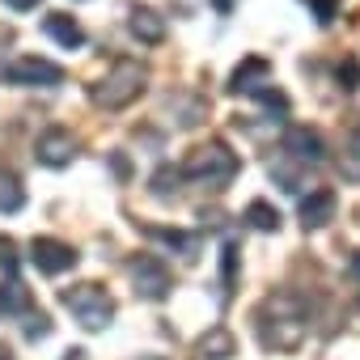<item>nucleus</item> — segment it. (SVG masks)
<instances>
[{
	"mask_svg": "<svg viewBox=\"0 0 360 360\" xmlns=\"http://www.w3.org/2000/svg\"><path fill=\"white\" fill-rule=\"evenodd\" d=\"M255 330H259V343L267 352H292L301 347L309 322H305V305L297 292H271L263 297L259 314H255Z\"/></svg>",
	"mask_w": 360,
	"mask_h": 360,
	"instance_id": "1",
	"label": "nucleus"
},
{
	"mask_svg": "<svg viewBox=\"0 0 360 360\" xmlns=\"http://www.w3.org/2000/svg\"><path fill=\"white\" fill-rule=\"evenodd\" d=\"M144 81H148V72H144V64L140 60H115L110 68H106V77L89 89V98L102 106V110H123V106H131L136 98H140V89H144Z\"/></svg>",
	"mask_w": 360,
	"mask_h": 360,
	"instance_id": "2",
	"label": "nucleus"
},
{
	"mask_svg": "<svg viewBox=\"0 0 360 360\" xmlns=\"http://www.w3.org/2000/svg\"><path fill=\"white\" fill-rule=\"evenodd\" d=\"M238 174V153L225 144V140H208L200 144L187 161H183V178L187 183H200V187H229Z\"/></svg>",
	"mask_w": 360,
	"mask_h": 360,
	"instance_id": "3",
	"label": "nucleus"
},
{
	"mask_svg": "<svg viewBox=\"0 0 360 360\" xmlns=\"http://www.w3.org/2000/svg\"><path fill=\"white\" fill-rule=\"evenodd\" d=\"M60 301H64V309H72V318L85 330H106L115 318V301L102 284H72L60 292Z\"/></svg>",
	"mask_w": 360,
	"mask_h": 360,
	"instance_id": "4",
	"label": "nucleus"
},
{
	"mask_svg": "<svg viewBox=\"0 0 360 360\" xmlns=\"http://www.w3.org/2000/svg\"><path fill=\"white\" fill-rule=\"evenodd\" d=\"M127 276H131V284H136V292L144 297V301H161V297H169V267L157 259V255H136L131 263H127Z\"/></svg>",
	"mask_w": 360,
	"mask_h": 360,
	"instance_id": "5",
	"label": "nucleus"
},
{
	"mask_svg": "<svg viewBox=\"0 0 360 360\" xmlns=\"http://www.w3.org/2000/svg\"><path fill=\"white\" fill-rule=\"evenodd\" d=\"M77 246H68V242H60V238H34L30 242V263L43 271V276H64V271H72L77 267Z\"/></svg>",
	"mask_w": 360,
	"mask_h": 360,
	"instance_id": "6",
	"label": "nucleus"
},
{
	"mask_svg": "<svg viewBox=\"0 0 360 360\" xmlns=\"http://www.w3.org/2000/svg\"><path fill=\"white\" fill-rule=\"evenodd\" d=\"M5 81L9 85H60L64 68L43 56H18L13 64H5Z\"/></svg>",
	"mask_w": 360,
	"mask_h": 360,
	"instance_id": "7",
	"label": "nucleus"
},
{
	"mask_svg": "<svg viewBox=\"0 0 360 360\" xmlns=\"http://www.w3.org/2000/svg\"><path fill=\"white\" fill-rule=\"evenodd\" d=\"M34 157L43 165H51V169H60V165H68L77 157V136L68 127H47L39 136V144H34Z\"/></svg>",
	"mask_w": 360,
	"mask_h": 360,
	"instance_id": "8",
	"label": "nucleus"
},
{
	"mask_svg": "<svg viewBox=\"0 0 360 360\" xmlns=\"http://www.w3.org/2000/svg\"><path fill=\"white\" fill-rule=\"evenodd\" d=\"M284 153L305 161V165H322L326 161V144H322V136L314 127H288L284 131Z\"/></svg>",
	"mask_w": 360,
	"mask_h": 360,
	"instance_id": "9",
	"label": "nucleus"
},
{
	"mask_svg": "<svg viewBox=\"0 0 360 360\" xmlns=\"http://www.w3.org/2000/svg\"><path fill=\"white\" fill-rule=\"evenodd\" d=\"M335 208H339L335 191L330 187H314L309 195H301V225L305 229H322V225L335 221Z\"/></svg>",
	"mask_w": 360,
	"mask_h": 360,
	"instance_id": "10",
	"label": "nucleus"
},
{
	"mask_svg": "<svg viewBox=\"0 0 360 360\" xmlns=\"http://www.w3.org/2000/svg\"><path fill=\"white\" fill-rule=\"evenodd\" d=\"M267 77H271V64H267V60H259V56H250V60L229 77V89H233V94H259V89H267V85H271Z\"/></svg>",
	"mask_w": 360,
	"mask_h": 360,
	"instance_id": "11",
	"label": "nucleus"
},
{
	"mask_svg": "<svg viewBox=\"0 0 360 360\" xmlns=\"http://www.w3.org/2000/svg\"><path fill=\"white\" fill-rule=\"evenodd\" d=\"M43 34L47 39H56L60 47H85V30H81V22L77 18H68V13H47L43 18Z\"/></svg>",
	"mask_w": 360,
	"mask_h": 360,
	"instance_id": "12",
	"label": "nucleus"
},
{
	"mask_svg": "<svg viewBox=\"0 0 360 360\" xmlns=\"http://www.w3.org/2000/svg\"><path fill=\"white\" fill-rule=\"evenodd\" d=\"M144 233H148L153 242H165L169 250H178L183 259H195V246H200V238H195V233H187V229H161V225H144Z\"/></svg>",
	"mask_w": 360,
	"mask_h": 360,
	"instance_id": "13",
	"label": "nucleus"
},
{
	"mask_svg": "<svg viewBox=\"0 0 360 360\" xmlns=\"http://www.w3.org/2000/svg\"><path fill=\"white\" fill-rule=\"evenodd\" d=\"M127 26H131V34H136L140 43H148V47H157V43L165 39V22H161L153 9H136Z\"/></svg>",
	"mask_w": 360,
	"mask_h": 360,
	"instance_id": "14",
	"label": "nucleus"
},
{
	"mask_svg": "<svg viewBox=\"0 0 360 360\" xmlns=\"http://www.w3.org/2000/svg\"><path fill=\"white\" fill-rule=\"evenodd\" d=\"M26 208V191H22V178L0 169V212H22Z\"/></svg>",
	"mask_w": 360,
	"mask_h": 360,
	"instance_id": "15",
	"label": "nucleus"
},
{
	"mask_svg": "<svg viewBox=\"0 0 360 360\" xmlns=\"http://www.w3.org/2000/svg\"><path fill=\"white\" fill-rule=\"evenodd\" d=\"M200 356H204V360H229V356H233V335H229L225 326L208 330V335L200 339Z\"/></svg>",
	"mask_w": 360,
	"mask_h": 360,
	"instance_id": "16",
	"label": "nucleus"
},
{
	"mask_svg": "<svg viewBox=\"0 0 360 360\" xmlns=\"http://www.w3.org/2000/svg\"><path fill=\"white\" fill-rule=\"evenodd\" d=\"M246 221H250V229H259V233H276V229H280V212H276L267 200H255V204L246 208Z\"/></svg>",
	"mask_w": 360,
	"mask_h": 360,
	"instance_id": "17",
	"label": "nucleus"
},
{
	"mask_svg": "<svg viewBox=\"0 0 360 360\" xmlns=\"http://www.w3.org/2000/svg\"><path fill=\"white\" fill-rule=\"evenodd\" d=\"M26 288L18 284V280H9V284H0V309L5 314H18V309H26Z\"/></svg>",
	"mask_w": 360,
	"mask_h": 360,
	"instance_id": "18",
	"label": "nucleus"
},
{
	"mask_svg": "<svg viewBox=\"0 0 360 360\" xmlns=\"http://www.w3.org/2000/svg\"><path fill=\"white\" fill-rule=\"evenodd\" d=\"M178 183H183V169H174V165H161V169L153 174V191H157V195L178 191Z\"/></svg>",
	"mask_w": 360,
	"mask_h": 360,
	"instance_id": "19",
	"label": "nucleus"
},
{
	"mask_svg": "<svg viewBox=\"0 0 360 360\" xmlns=\"http://www.w3.org/2000/svg\"><path fill=\"white\" fill-rule=\"evenodd\" d=\"M0 267H5L9 280H18V246H13V238H0Z\"/></svg>",
	"mask_w": 360,
	"mask_h": 360,
	"instance_id": "20",
	"label": "nucleus"
},
{
	"mask_svg": "<svg viewBox=\"0 0 360 360\" xmlns=\"http://www.w3.org/2000/svg\"><path fill=\"white\" fill-rule=\"evenodd\" d=\"M221 271H225V292H233V280H238V246H233V242L225 246V259H221Z\"/></svg>",
	"mask_w": 360,
	"mask_h": 360,
	"instance_id": "21",
	"label": "nucleus"
},
{
	"mask_svg": "<svg viewBox=\"0 0 360 360\" xmlns=\"http://www.w3.org/2000/svg\"><path fill=\"white\" fill-rule=\"evenodd\" d=\"M51 335V318L39 309V314H30V322H26V339H47Z\"/></svg>",
	"mask_w": 360,
	"mask_h": 360,
	"instance_id": "22",
	"label": "nucleus"
},
{
	"mask_svg": "<svg viewBox=\"0 0 360 360\" xmlns=\"http://www.w3.org/2000/svg\"><path fill=\"white\" fill-rule=\"evenodd\" d=\"M339 81H347L343 89H360V64H356V60H347V64H339Z\"/></svg>",
	"mask_w": 360,
	"mask_h": 360,
	"instance_id": "23",
	"label": "nucleus"
},
{
	"mask_svg": "<svg viewBox=\"0 0 360 360\" xmlns=\"http://www.w3.org/2000/svg\"><path fill=\"white\" fill-rule=\"evenodd\" d=\"M9 9H18V13H26V9H39V0H5Z\"/></svg>",
	"mask_w": 360,
	"mask_h": 360,
	"instance_id": "24",
	"label": "nucleus"
},
{
	"mask_svg": "<svg viewBox=\"0 0 360 360\" xmlns=\"http://www.w3.org/2000/svg\"><path fill=\"white\" fill-rule=\"evenodd\" d=\"M81 356H85L81 347H72V352H64V360H81Z\"/></svg>",
	"mask_w": 360,
	"mask_h": 360,
	"instance_id": "25",
	"label": "nucleus"
},
{
	"mask_svg": "<svg viewBox=\"0 0 360 360\" xmlns=\"http://www.w3.org/2000/svg\"><path fill=\"white\" fill-rule=\"evenodd\" d=\"M352 144H356V153H360V131H356V140H352Z\"/></svg>",
	"mask_w": 360,
	"mask_h": 360,
	"instance_id": "26",
	"label": "nucleus"
},
{
	"mask_svg": "<svg viewBox=\"0 0 360 360\" xmlns=\"http://www.w3.org/2000/svg\"><path fill=\"white\" fill-rule=\"evenodd\" d=\"M356 276H360V255H356Z\"/></svg>",
	"mask_w": 360,
	"mask_h": 360,
	"instance_id": "27",
	"label": "nucleus"
},
{
	"mask_svg": "<svg viewBox=\"0 0 360 360\" xmlns=\"http://www.w3.org/2000/svg\"><path fill=\"white\" fill-rule=\"evenodd\" d=\"M148 360H161V356H148Z\"/></svg>",
	"mask_w": 360,
	"mask_h": 360,
	"instance_id": "28",
	"label": "nucleus"
}]
</instances>
